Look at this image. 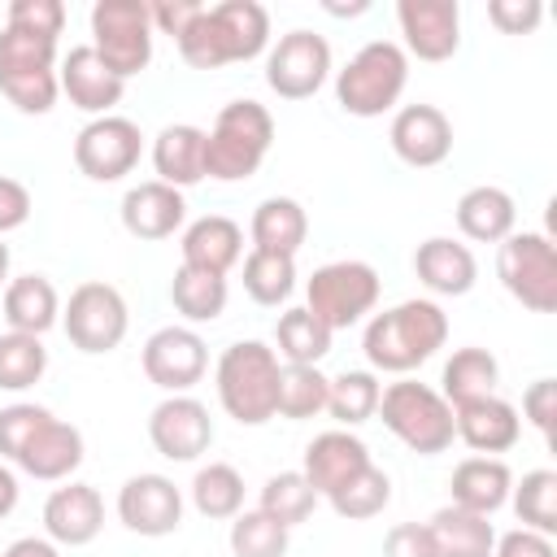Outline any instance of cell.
I'll use <instances>...</instances> for the list:
<instances>
[{
	"instance_id": "cell-51",
	"label": "cell",
	"mask_w": 557,
	"mask_h": 557,
	"mask_svg": "<svg viewBox=\"0 0 557 557\" xmlns=\"http://www.w3.org/2000/svg\"><path fill=\"white\" fill-rule=\"evenodd\" d=\"M26 218H30V191L17 178L0 174V235L26 226Z\"/></svg>"
},
{
	"instance_id": "cell-23",
	"label": "cell",
	"mask_w": 557,
	"mask_h": 557,
	"mask_svg": "<svg viewBox=\"0 0 557 557\" xmlns=\"http://www.w3.org/2000/svg\"><path fill=\"white\" fill-rule=\"evenodd\" d=\"M187 218V200L170 183H139L122 196V226L135 239H170Z\"/></svg>"
},
{
	"instance_id": "cell-18",
	"label": "cell",
	"mask_w": 557,
	"mask_h": 557,
	"mask_svg": "<svg viewBox=\"0 0 557 557\" xmlns=\"http://www.w3.org/2000/svg\"><path fill=\"white\" fill-rule=\"evenodd\" d=\"M387 139L405 165L431 170V165L448 161V152H453V122L435 104H405V109H396Z\"/></svg>"
},
{
	"instance_id": "cell-26",
	"label": "cell",
	"mask_w": 557,
	"mask_h": 557,
	"mask_svg": "<svg viewBox=\"0 0 557 557\" xmlns=\"http://www.w3.org/2000/svg\"><path fill=\"white\" fill-rule=\"evenodd\" d=\"M178 248H183V265L226 278V270L244 257V231H239V222H231L222 213H209V218H196L183 231Z\"/></svg>"
},
{
	"instance_id": "cell-34",
	"label": "cell",
	"mask_w": 557,
	"mask_h": 557,
	"mask_svg": "<svg viewBox=\"0 0 557 557\" xmlns=\"http://www.w3.org/2000/svg\"><path fill=\"white\" fill-rule=\"evenodd\" d=\"M226 296L231 292H226V278L222 274H205V270H191V265H178L174 270L170 300H174V309L187 322H213V318H222Z\"/></svg>"
},
{
	"instance_id": "cell-4",
	"label": "cell",
	"mask_w": 557,
	"mask_h": 557,
	"mask_svg": "<svg viewBox=\"0 0 557 557\" xmlns=\"http://www.w3.org/2000/svg\"><path fill=\"white\" fill-rule=\"evenodd\" d=\"M278 352L261 339H239L218 357V400L239 426H261L274 418L278 400Z\"/></svg>"
},
{
	"instance_id": "cell-3",
	"label": "cell",
	"mask_w": 557,
	"mask_h": 557,
	"mask_svg": "<svg viewBox=\"0 0 557 557\" xmlns=\"http://www.w3.org/2000/svg\"><path fill=\"white\" fill-rule=\"evenodd\" d=\"M274 144V117L257 100H231L205 131V174L218 183L252 178Z\"/></svg>"
},
{
	"instance_id": "cell-31",
	"label": "cell",
	"mask_w": 557,
	"mask_h": 557,
	"mask_svg": "<svg viewBox=\"0 0 557 557\" xmlns=\"http://www.w3.org/2000/svg\"><path fill=\"white\" fill-rule=\"evenodd\" d=\"M61 318V300H57V287L44 278V274H22L4 287V322L9 331H22V335H44L48 326H57Z\"/></svg>"
},
{
	"instance_id": "cell-9",
	"label": "cell",
	"mask_w": 557,
	"mask_h": 557,
	"mask_svg": "<svg viewBox=\"0 0 557 557\" xmlns=\"http://www.w3.org/2000/svg\"><path fill=\"white\" fill-rule=\"evenodd\" d=\"M305 309L335 335L357 326L379 305V274L366 261H326L305 283Z\"/></svg>"
},
{
	"instance_id": "cell-28",
	"label": "cell",
	"mask_w": 557,
	"mask_h": 557,
	"mask_svg": "<svg viewBox=\"0 0 557 557\" xmlns=\"http://www.w3.org/2000/svg\"><path fill=\"white\" fill-rule=\"evenodd\" d=\"M152 165L157 183L170 187H196L205 178V131L191 122H174L152 139Z\"/></svg>"
},
{
	"instance_id": "cell-37",
	"label": "cell",
	"mask_w": 557,
	"mask_h": 557,
	"mask_svg": "<svg viewBox=\"0 0 557 557\" xmlns=\"http://www.w3.org/2000/svg\"><path fill=\"white\" fill-rule=\"evenodd\" d=\"M318 492L309 487V479L300 474V470H278V474H270L265 479V487H261V513H270L278 527H300V522H309V513L318 509Z\"/></svg>"
},
{
	"instance_id": "cell-52",
	"label": "cell",
	"mask_w": 557,
	"mask_h": 557,
	"mask_svg": "<svg viewBox=\"0 0 557 557\" xmlns=\"http://www.w3.org/2000/svg\"><path fill=\"white\" fill-rule=\"evenodd\" d=\"M492 557H557V548H553V540H548V535L518 527V531H505V535L496 540Z\"/></svg>"
},
{
	"instance_id": "cell-8",
	"label": "cell",
	"mask_w": 557,
	"mask_h": 557,
	"mask_svg": "<svg viewBox=\"0 0 557 557\" xmlns=\"http://www.w3.org/2000/svg\"><path fill=\"white\" fill-rule=\"evenodd\" d=\"M496 274L505 292L531 313L557 309V248L540 231H513L496 244Z\"/></svg>"
},
{
	"instance_id": "cell-21",
	"label": "cell",
	"mask_w": 557,
	"mask_h": 557,
	"mask_svg": "<svg viewBox=\"0 0 557 557\" xmlns=\"http://www.w3.org/2000/svg\"><path fill=\"white\" fill-rule=\"evenodd\" d=\"M370 466V448L352 435V431H322L305 444V466L300 474L309 479V487L318 496H331L335 487H344L352 474H361Z\"/></svg>"
},
{
	"instance_id": "cell-16",
	"label": "cell",
	"mask_w": 557,
	"mask_h": 557,
	"mask_svg": "<svg viewBox=\"0 0 557 557\" xmlns=\"http://www.w3.org/2000/svg\"><path fill=\"white\" fill-rule=\"evenodd\" d=\"M148 440L165 461H196L213 444V418L196 396H165L148 413Z\"/></svg>"
},
{
	"instance_id": "cell-30",
	"label": "cell",
	"mask_w": 557,
	"mask_h": 557,
	"mask_svg": "<svg viewBox=\"0 0 557 557\" xmlns=\"http://www.w3.org/2000/svg\"><path fill=\"white\" fill-rule=\"evenodd\" d=\"M248 235H252V248H261V252L296 257L300 244H305V235H309V213L292 196H270V200H261L252 209Z\"/></svg>"
},
{
	"instance_id": "cell-36",
	"label": "cell",
	"mask_w": 557,
	"mask_h": 557,
	"mask_svg": "<svg viewBox=\"0 0 557 557\" xmlns=\"http://www.w3.org/2000/svg\"><path fill=\"white\" fill-rule=\"evenodd\" d=\"M191 505H196L205 518H213V522L235 518V513L244 509V474H239L235 466H226V461L200 466L196 479H191Z\"/></svg>"
},
{
	"instance_id": "cell-54",
	"label": "cell",
	"mask_w": 557,
	"mask_h": 557,
	"mask_svg": "<svg viewBox=\"0 0 557 557\" xmlns=\"http://www.w3.org/2000/svg\"><path fill=\"white\" fill-rule=\"evenodd\" d=\"M13 505H17V474L9 466H0V518L13 513Z\"/></svg>"
},
{
	"instance_id": "cell-53",
	"label": "cell",
	"mask_w": 557,
	"mask_h": 557,
	"mask_svg": "<svg viewBox=\"0 0 557 557\" xmlns=\"http://www.w3.org/2000/svg\"><path fill=\"white\" fill-rule=\"evenodd\" d=\"M0 557H61L57 553V544L52 540H39V535H22V540H13Z\"/></svg>"
},
{
	"instance_id": "cell-42",
	"label": "cell",
	"mask_w": 557,
	"mask_h": 557,
	"mask_svg": "<svg viewBox=\"0 0 557 557\" xmlns=\"http://www.w3.org/2000/svg\"><path fill=\"white\" fill-rule=\"evenodd\" d=\"M244 292L257 305H283L296 292V257L252 248L244 257Z\"/></svg>"
},
{
	"instance_id": "cell-43",
	"label": "cell",
	"mask_w": 557,
	"mask_h": 557,
	"mask_svg": "<svg viewBox=\"0 0 557 557\" xmlns=\"http://www.w3.org/2000/svg\"><path fill=\"white\" fill-rule=\"evenodd\" d=\"M509 496H513V513L527 531H540V535L557 531V474L553 470L522 474V483Z\"/></svg>"
},
{
	"instance_id": "cell-38",
	"label": "cell",
	"mask_w": 557,
	"mask_h": 557,
	"mask_svg": "<svg viewBox=\"0 0 557 557\" xmlns=\"http://www.w3.org/2000/svg\"><path fill=\"white\" fill-rule=\"evenodd\" d=\"M274 344H278V352H283L287 366H318L331 352V331L300 305V309H287L278 318Z\"/></svg>"
},
{
	"instance_id": "cell-15",
	"label": "cell",
	"mask_w": 557,
	"mask_h": 557,
	"mask_svg": "<svg viewBox=\"0 0 557 557\" xmlns=\"http://www.w3.org/2000/svg\"><path fill=\"white\" fill-rule=\"evenodd\" d=\"M117 518L126 531L148 540L174 535L183 522V492L165 474H131L117 487Z\"/></svg>"
},
{
	"instance_id": "cell-45",
	"label": "cell",
	"mask_w": 557,
	"mask_h": 557,
	"mask_svg": "<svg viewBox=\"0 0 557 557\" xmlns=\"http://www.w3.org/2000/svg\"><path fill=\"white\" fill-rule=\"evenodd\" d=\"M48 418H52V413H48L44 405H26V400L0 409V457H4V461H17L22 448L35 440V431H39Z\"/></svg>"
},
{
	"instance_id": "cell-2",
	"label": "cell",
	"mask_w": 557,
	"mask_h": 557,
	"mask_svg": "<svg viewBox=\"0 0 557 557\" xmlns=\"http://www.w3.org/2000/svg\"><path fill=\"white\" fill-rule=\"evenodd\" d=\"M448 339V318L435 300H400L396 309H383L366 326V361L383 374H409L422 361H431Z\"/></svg>"
},
{
	"instance_id": "cell-1",
	"label": "cell",
	"mask_w": 557,
	"mask_h": 557,
	"mask_svg": "<svg viewBox=\"0 0 557 557\" xmlns=\"http://www.w3.org/2000/svg\"><path fill=\"white\" fill-rule=\"evenodd\" d=\"M174 44L191 70H222L231 61H252L270 44V13L257 0H222L213 9H200Z\"/></svg>"
},
{
	"instance_id": "cell-39",
	"label": "cell",
	"mask_w": 557,
	"mask_h": 557,
	"mask_svg": "<svg viewBox=\"0 0 557 557\" xmlns=\"http://www.w3.org/2000/svg\"><path fill=\"white\" fill-rule=\"evenodd\" d=\"M331 509L339 513V518H348V522H366V518H379L387 505H392V479H387V470H379L374 461L361 470V474H352L344 487H335L331 496Z\"/></svg>"
},
{
	"instance_id": "cell-5",
	"label": "cell",
	"mask_w": 557,
	"mask_h": 557,
	"mask_svg": "<svg viewBox=\"0 0 557 557\" xmlns=\"http://www.w3.org/2000/svg\"><path fill=\"white\" fill-rule=\"evenodd\" d=\"M405 83H409L405 48L392 39H370L335 74V100L352 117H383L387 109H396Z\"/></svg>"
},
{
	"instance_id": "cell-29",
	"label": "cell",
	"mask_w": 557,
	"mask_h": 557,
	"mask_svg": "<svg viewBox=\"0 0 557 557\" xmlns=\"http://www.w3.org/2000/svg\"><path fill=\"white\" fill-rule=\"evenodd\" d=\"M513 222H518V209L505 187L483 183L457 200V226L474 244H500L505 235H513Z\"/></svg>"
},
{
	"instance_id": "cell-49",
	"label": "cell",
	"mask_w": 557,
	"mask_h": 557,
	"mask_svg": "<svg viewBox=\"0 0 557 557\" xmlns=\"http://www.w3.org/2000/svg\"><path fill=\"white\" fill-rule=\"evenodd\" d=\"M522 418H527L544 440H553V418H557V383H553V379H535V383L522 392Z\"/></svg>"
},
{
	"instance_id": "cell-41",
	"label": "cell",
	"mask_w": 557,
	"mask_h": 557,
	"mask_svg": "<svg viewBox=\"0 0 557 557\" xmlns=\"http://www.w3.org/2000/svg\"><path fill=\"white\" fill-rule=\"evenodd\" d=\"M48 370V348L39 335L4 331L0 335V392H26L44 379Z\"/></svg>"
},
{
	"instance_id": "cell-47",
	"label": "cell",
	"mask_w": 557,
	"mask_h": 557,
	"mask_svg": "<svg viewBox=\"0 0 557 557\" xmlns=\"http://www.w3.org/2000/svg\"><path fill=\"white\" fill-rule=\"evenodd\" d=\"M487 17L505 35H531L540 26V17H544V4L540 0H492Z\"/></svg>"
},
{
	"instance_id": "cell-20",
	"label": "cell",
	"mask_w": 557,
	"mask_h": 557,
	"mask_svg": "<svg viewBox=\"0 0 557 557\" xmlns=\"http://www.w3.org/2000/svg\"><path fill=\"white\" fill-rule=\"evenodd\" d=\"M104 527V500L91 483H65L44 500V531L52 544L83 548Z\"/></svg>"
},
{
	"instance_id": "cell-12",
	"label": "cell",
	"mask_w": 557,
	"mask_h": 557,
	"mask_svg": "<svg viewBox=\"0 0 557 557\" xmlns=\"http://www.w3.org/2000/svg\"><path fill=\"white\" fill-rule=\"evenodd\" d=\"M139 152H144L139 126L117 113L91 117L74 139V165L91 183H117L122 174H131L139 165Z\"/></svg>"
},
{
	"instance_id": "cell-13",
	"label": "cell",
	"mask_w": 557,
	"mask_h": 557,
	"mask_svg": "<svg viewBox=\"0 0 557 557\" xmlns=\"http://www.w3.org/2000/svg\"><path fill=\"white\" fill-rule=\"evenodd\" d=\"M331 78V44L313 30H287L265 57V83L283 100H309Z\"/></svg>"
},
{
	"instance_id": "cell-10",
	"label": "cell",
	"mask_w": 557,
	"mask_h": 557,
	"mask_svg": "<svg viewBox=\"0 0 557 557\" xmlns=\"http://www.w3.org/2000/svg\"><path fill=\"white\" fill-rule=\"evenodd\" d=\"M91 48L126 83L152 61V17L148 0H96L91 4Z\"/></svg>"
},
{
	"instance_id": "cell-46",
	"label": "cell",
	"mask_w": 557,
	"mask_h": 557,
	"mask_svg": "<svg viewBox=\"0 0 557 557\" xmlns=\"http://www.w3.org/2000/svg\"><path fill=\"white\" fill-rule=\"evenodd\" d=\"M9 26L26 30V35L57 39L61 26H65V4L61 0H13L9 4Z\"/></svg>"
},
{
	"instance_id": "cell-40",
	"label": "cell",
	"mask_w": 557,
	"mask_h": 557,
	"mask_svg": "<svg viewBox=\"0 0 557 557\" xmlns=\"http://www.w3.org/2000/svg\"><path fill=\"white\" fill-rule=\"evenodd\" d=\"M379 379L370 370H344L339 379H331V392H326V413L348 431V426H361L374 418L379 409Z\"/></svg>"
},
{
	"instance_id": "cell-48",
	"label": "cell",
	"mask_w": 557,
	"mask_h": 557,
	"mask_svg": "<svg viewBox=\"0 0 557 557\" xmlns=\"http://www.w3.org/2000/svg\"><path fill=\"white\" fill-rule=\"evenodd\" d=\"M383 557H440L426 522H396L383 540Z\"/></svg>"
},
{
	"instance_id": "cell-25",
	"label": "cell",
	"mask_w": 557,
	"mask_h": 557,
	"mask_svg": "<svg viewBox=\"0 0 557 557\" xmlns=\"http://www.w3.org/2000/svg\"><path fill=\"white\" fill-rule=\"evenodd\" d=\"M13 466H22L30 479H44V483L70 479L83 466V431L61 422V418H48Z\"/></svg>"
},
{
	"instance_id": "cell-14",
	"label": "cell",
	"mask_w": 557,
	"mask_h": 557,
	"mask_svg": "<svg viewBox=\"0 0 557 557\" xmlns=\"http://www.w3.org/2000/svg\"><path fill=\"white\" fill-rule=\"evenodd\" d=\"M144 374L148 383H157L170 396H183L187 387H196L209 370V348L191 326H161L148 335L144 344Z\"/></svg>"
},
{
	"instance_id": "cell-7",
	"label": "cell",
	"mask_w": 557,
	"mask_h": 557,
	"mask_svg": "<svg viewBox=\"0 0 557 557\" xmlns=\"http://www.w3.org/2000/svg\"><path fill=\"white\" fill-rule=\"evenodd\" d=\"M0 91L22 113H48L57 104V96H61L57 39L4 26L0 30Z\"/></svg>"
},
{
	"instance_id": "cell-19",
	"label": "cell",
	"mask_w": 557,
	"mask_h": 557,
	"mask_svg": "<svg viewBox=\"0 0 557 557\" xmlns=\"http://www.w3.org/2000/svg\"><path fill=\"white\" fill-rule=\"evenodd\" d=\"M57 83H61V91L70 96L74 109L96 113V117H109V109H113V104L122 100V91H126V83L96 57L91 44H78V48H70V52L61 57Z\"/></svg>"
},
{
	"instance_id": "cell-22",
	"label": "cell",
	"mask_w": 557,
	"mask_h": 557,
	"mask_svg": "<svg viewBox=\"0 0 557 557\" xmlns=\"http://www.w3.org/2000/svg\"><path fill=\"white\" fill-rule=\"evenodd\" d=\"M453 431L457 440H466L474 453L492 457V453H509L522 435V418L509 400L500 396H483V400H466L453 409Z\"/></svg>"
},
{
	"instance_id": "cell-50",
	"label": "cell",
	"mask_w": 557,
	"mask_h": 557,
	"mask_svg": "<svg viewBox=\"0 0 557 557\" xmlns=\"http://www.w3.org/2000/svg\"><path fill=\"white\" fill-rule=\"evenodd\" d=\"M200 9H205L200 0H157V4H148V17H152V30L178 39V35L191 26V17H196Z\"/></svg>"
},
{
	"instance_id": "cell-32",
	"label": "cell",
	"mask_w": 557,
	"mask_h": 557,
	"mask_svg": "<svg viewBox=\"0 0 557 557\" xmlns=\"http://www.w3.org/2000/svg\"><path fill=\"white\" fill-rule=\"evenodd\" d=\"M496 383H500V366L487 348H457L448 361H444V374H440V396L457 409L466 400H483V396H496Z\"/></svg>"
},
{
	"instance_id": "cell-35",
	"label": "cell",
	"mask_w": 557,
	"mask_h": 557,
	"mask_svg": "<svg viewBox=\"0 0 557 557\" xmlns=\"http://www.w3.org/2000/svg\"><path fill=\"white\" fill-rule=\"evenodd\" d=\"M326 392H331V379L318 366H283L274 413L287 418V422H305V418L326 409Z\"/></svg>"
},
{
	"instance_id": "cell-33",
	"label": "cell",
	"mask_w": 557,
	"mask_h": 557,
	"mask_svg": "<svg viewBox=\"0 0 557 557\" xmlns=\"http://www.w3.org/2000/svg\"><path fill=\"white\" fill-rule=\"evenodd\" d=\"M426 527L435 535L440 557H492V548H496L492 522L483 513H470L457 505H444Z\"/></svg>"
},
{
	"instance_id": "cell-55",
	"label": "cell",
	"mask_w": 557,
	"mask_h": 557,
	"mask_svg": "<svg viewBox=\"0 0 557 557\" xmlns=\"http://www.w3.org/2000/svg\"><path fill=\"white\" fill-rule=\"evenodd\" d=\"M0 287H9V244L0 239Z\"/></svg>"
},
{
	"instance_id": "cell-44",
	"label": "cell",
	"mask_w": 557,
	"mask_h": 557,
	"mask_svg": "<svg viewBox=\"0 0 557 557\" xmlns=\"http://www.w3.org/2000/svg\"><path fill=\"white\" fill-rule=\"evenodd\" d=\"M287 527H278L261 509H239L231 518V553L235 557H283L287 553Z\"/></svg>"
},
{
	"instance_id": "cell-11",
	"label": "cell",
	"mask_w": 557,
	"mask_h": 557,
	"mask_svg": "<svg viewBox=\"0 0 557 557\" xmlns=\"http://www.w3.org/2000/svg\"><path fill=\"white\" fill-rule=\"evenodd\" d=\"M61 326L70 335V344L78 352H113L122 339H126V326H131V313H126V300L113 283H78L65 300V313H61Z\"/></svg>"
},
{
	"instance_id": "cell-27",
	"label": "cell",
	"mask_w": 557,
	"mask_h": 557,
	"mask_svg": "<svg viewBox=\"0 0 557 557\" xmlns=\"http://www.w3.org/2000/svg\"><path fill=\"white\" fill-rule=\"evenodd\" d=\"M448 492H453V505L457 509H470V513H483L492 518L509 492H513V474L500 457H466L453 479H448Z\"/></svg>"
},
{
	"instance_id": "cell-6",
	"label": "cell",
	"mask_w": 557,
	"mask_h": 557,
	"mask_svg": "<svg viewBox=\"0 0 557 557\" xmlns=\"http://www.w3.org/2000/svg\"><path fill=\"white\" fill-rule=\"evenodd\" d=\"M374 413L383 418V426L405 448H413L422 457H435V453H444L457 440V431H453V405L435 387L413 383V379L387 383L379 392V409Z\"/></svg>"
},
{
	"instance_id": "cell-24",
	"label": "cell",
	"mask_w": 557,
	"mask_h": 557,
	"mask_svg": "<svg viewBox=\"0 0 557 557\" xmlns=\"http://www.w3.org/2000/svg\"><path fill=\"white\" fill-rule=\"evenodd\" d=\"M413 270L422 278V287L435 292V296H466L474 287V278H479L474 252L466 244L448 239V235L422 239L418 252H413Z\"/></svg>"
},
{
	"instance_id": "cell-17",
	"label": "cell",
	"mask_w": 557,
	"mask_h": 557,
	"mask_svg": "<svg viewBox=\"0 0 557 557\" xmlns=\"http://www.w3.org/2000/svg\"><path fill=\"white\" fill-rule=\"evenodd\" d=\"M396 22L405 48L418 61H448L461 48V9L457 0H400Z\"/></svg>"
}]
</instances>
